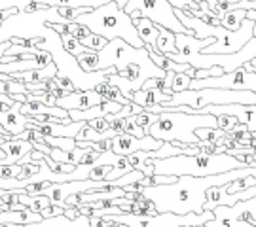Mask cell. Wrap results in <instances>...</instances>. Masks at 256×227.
I'll return each instance as SVG.
<instances>
[{"instance_id": "obj_1", "label": "cell", "mask_w": 256, "mask_h": 227, "mask_svg": "<svg viewBox=\"0 0 256 227\" xmlns=\"http://www.w3.org/2000/svg\"><path fill=\"white\" fill-rule=\"evenodd\" d=\"M247 176L256 178V167H243L234 169L228 173L212 174V176H178L173 184H162V186H148L140 188V193L154 203L156 212H173V214H202L203 205L207 201V191L216 186H226L230 182L241 180Z\"/></svg>"}, {"instance_id": "obj_2", "label": "cell", "mask_w": 256, "mask_h": 227, "mask_svg": "<svg viewBox=\"0 0 256 227\" xmlns=\"http://www.w3.org/2000/svg\"><path fill=\"white\" fill-rule=\"evenodd\" d=\"M146 163L154 167V174L160 176H212V174H222L234 171V169H243L239 159L232 157L228 154H212V155H173L167 159H148Z\"/></svg>"}, {"instance_id": "obj_3", "label": "cell", "mask_w": 256, "mask_h": 227, "mask_svg": "<svg viewBox=\"0 0 256 227\" xmlns=\"http://www.w3.org/2000/svg\"><path fill=\"white\" fill-rule=\"evenodd\" d=\"M76 23L88 27L90 32L102 36L106 42L114 40V38H122L124 42H128L133 47H144L142 40L138 38L137 27L133 25V19L129 17V13H126L124 9H120L112 0L101 8L80 15L76 19Z\"/></svg>"}, {"instance_id": "obj_4", "label": "cell", "mask_w": 256, "mask_h": 227, "mask_svg": "<svg viewBox=\"0 0 256 227\" xmlns=\"http://www.w3.org/2000/svg\"><path fill=\"white\" fill-rule=\"evenodd\" d=\"M202 127L216 129V118L210 116V114L165 112V114H160V119L152 127H148L146 135L154 136L162 142L196 146L200 142L198 136H196V131Z\"/></svg>"}, {"instance_id": "obj_5", "label": "cell", "mask_w": 256, "mask_h": 227, "mask_svg": "<svg viewBox=\"0 0 256 227\" xmlns=\"http://www.w3.org/2000/svg\"><path fill=\"white\" fill-rule=\"evenodd\" d=\"M138 9L142 17L150 19L154 25L167 28L174 34H192L188 28L174 15V8L169 4V0H129L128 6L124 8L126 13H131ZM194 36V34H192Z\"/></svg>"}, {"instance_id": "obj_6", "label": "cell", "mask_w": 256, "mask_h": 227, "mask_svg": "<svg viewBox=\"0 0 256 227\" xmlns=\"http://www.w3.org/2000/svg\"><path fill=\"white\" fill-rule=\"evenodd\" d=\"M146 61H152L146 47H133L122 38L110 40L101 51H97V70H106L110 66L122 70L129 63H146Z\"/></svg>"}, {"instance_id": "obj_7", "label": "cell", "mask_w": 256, "mask_h": 227, "mask_svg": "<svg viewBox=\"0 0 256 227\" xmlns=\"http://www.w3.org/2000/svg\"><path fill=\"white\" fill-rule=\"evenodd\" d=\"M252 28H254V21L245 19L239 30H228L222 25L220 27H212L210 36L214 38V44L203 47L200 53L203 55H228L238 53L239 49H243V45L247 44L252 36Z\"/></svg>"}, {"instance_id": "obj_8", "label": "cell", "mask_w": 256, "mask_h": 227, "mask_svg": "<svg viewBox=\"0 0 256 227\" xmlns=\"http://www.w3.org/2000/svg\"><path fill=\"white\" fill-rule=\"evenodd\" d=\"M196 93H198V108H205V106H224V104H247V106H256V93H252V91L198 89Z\"/></svg>"}, {"instance_id": "obj_9", "label": "cell", "mask_w": 256, "mask_h": 227, "mask_svg": "<svg viewBox=\"0 0 256 227\" xmlns=\"http://www.w3.org/2000/svg\"><path fill=\"white\" fill-rule=\"evenodd\" d=\"M164 146L162 140H158L154 136H142V138H137V136L131 135H116L112 138V152L116 155H122V157H128V155L135 154V152H158L160 148Z\"/></svg>"}, {"instance_id": "obj_10", "label": "cell", "mask_w": 256, "mask_h": 227, "mask_svg": "<svg viewBox=\"0 0 256 227\" xmlns=\"http://www.w3.org/2000/svg\"><path fill=\"white\" fill-rule=\"evenodd\" d=\"M54 63V57L46 49H38L32 55H21L16 57L12 63H0V72L2 74H14V72H28V70H40L46 68L48 64Z\"/></svg>"}, {"instance_id": "obj_11", "label": "cell", "mask_w": 256, "mask_h": 227, "mask_svg": "<svg viewBox=\"0 0 256 227\" xmlns=\"http://www.w3.org/2000/svg\"><path fill=\"white\" fill-rule=\"evenodd\" d=\"M102 99L97 91H74L68 93L61 99H57V106H61L63 110L70 112V110H88L95 106V104H101Z\"/></svg>"}, {"instance_id": "obj_12", "label": "cell", "mask_w": 256, "mask_h": 227, "mask_svg": "<svg viewBox=\"0 0 256 227\" xmlns=\"http://www.w3.org/2000/svg\"><path fill=\"white\" fill-rule=\"evenodd\" d=\"M19 110H21V102H14V106L8 112H0V127L12 136H18L23 131H27L30 123V118L23 116Z\"/></svg>"}, {"instance_id": "obj_13", "label": "cell", "mask_w": 256, "mask_h": 227, "mask_svg": "<svg viewBox=\"0 0 256 227\" xmlns=\"http://www.w3.org/2000/svg\"><path fill=\"white\" fill-rule=\"evenodd\" d=\"M126 104H120V102H110V100H102L101 104H95L88 110H70L68 112V118L72 121H92V119L106 118L108 114H116L124 108Z\"/></svg>"}, {"instance_id": "obj_14", "label": "cell", "mask_w": 256, "mask_h": 227, "mask_svg": "<svg viewBox=\"0 0 256 227\" xmlns=\"http://www.w3.org/2000/svg\"><path fill=\"white\" fill-rule=\"evenodd\" d=\"M88 123L86 121H72L68 125L63 123H28V131H40L42 135L48 136H66V138H74Z\"/></svg>"}, {"instance_id": "obj_15", "label": "cell", "mask_w": 256, "mask_h": 227, "mask_svg": "<svg viewBox=\"0 0 256 227\" xmlns=\"http://www.w3.org/2000/svg\"><path fill=\"white\" fill-rule=\"evenodd\" d=\"M19 112H21L23 116H28V118L46 116V118L70 119L66 110H63L61 106H50V104H44V102H25V104H21V110H19Z\"/></svg>"}, {"instance_id": "obj_16", "label": "cell", "mask_w": 256, "mask_h": 227, "mask_svg": "<svg viewBox=\"0 0 256 227\" xmlns=\"http://www.w3.org/2000/svg\"><path fill=\"white\" fill-rule=\"evenodd\" d=\"M169 100H171V95H169V93H164V91H158V89H138L137 93H133V97H131V102L142 106L144 110H148L150 106H156V104L169 102Z\"/></svg>"}, {"instance_id": "obj_17", "label": "cell", "mask_w": 256, "mask_h": 227, "mask_svg": "<svg viewBox=\"0 0 256 227\" xmlns=\"http://www.w3.org/2000/svg\"><path fill=\"white\" fill-rule=\"evenodd\" d=\"M18 227H92L90 226V216H78L76 220H68L64 214L55 216V218L40 220L36 224H27V226Z\"/></svg>"}, {"instance_id": "obj_18", "label": "cell", "mask_w": 256, "mask_h": 227, "mask_svg": "<svg viewBox=\"0 0 256 227\" xmlns=\"http://www.w3.org/2000/svg\"><path fill=\"white\" fill-rule=\"evenodd\" d=\"M212 214H214V218L207 222L205 227H256L248 222L234 218L228 207H216V209H212Z\"/></svg>"}, {"instance_id": "obj_19", "label": "cell", "mask_w": 256, "mask_h": 227, "mask_svg": "<svg viewBox=\"0 0 256 227\" xmlns=\"http://www.w3.org/2000/svg\"><path fill=\"white\" fill-rule=\"evenodd\" d=\"M18 201L25 207V209L32 210V212H38V214L52 205L46 195H28L25 190H19Z\"/></svg>"}, {"instance_id": "obj_20", "label": "cell", "mask_w": 256, "mask_h": 227, "mask_svg": "<svg viewBox=\"0 0 256 227\" xmlns=\"http://www.w3.org/2000/svg\"><path fill=\"white\" fill-rule=\"evenodd\" d=\"M156 51H158L160 55L176 53V40H174V32L160 27V36H158V40H156Z\"/></svg>"}, {"instance_id": "obj_21", "label": "cell", "mask_w": 256, "mask_h": 227, "mask_svg": "<svg viewBox=\"0 0 256 227\" xmlns=\"http://www.w3.org/2000/svg\"><path fill=\"white\" fill-rule=\"evenodd\" d=\"M247 19V9H230L220 17V25L228 30H239Z\"/></svg>"}, {"instance_id": "obj_22", "label": "cell", "mask_w": 256, "mask_h": 227, "mask_svg": "<svg viewBox=\"0 0 256 227\" xmlns=\"http://www.w3.org/2000/svg\"><path fill=\"white\" fill-rule=\"evenodd\" d=\"M93 91H97L99 95H101V99L102 100H110V102H120V104H129L131 100H128L124 95H122V91L116 87V85H110V83L106 82H102L99 83L97 87Z\"/></svg>"}, {"instance_id": "obj_23", "label": "cell", "mask_w": 256, "mask_h": 227, "mask_svg": "<svg viewBox=\"0 0 256 227\" xmlns=\"http://www.w3.org/2000/svg\"><path fill=\"white\" fill-rule=\"evenodd\" d=\"M59 38H61V45H63V49L68 55H72V57H78V55L90 51L86 45L80 44V40H76V38H74L72 34H68V32H61Z\"/></svg>"}, {"instance_id": "obj_24", "label": "cell", "mask_w": 256, "mask_h": 227, "mask_svg": "<svg viewBox=\"0 0 256 227\" xmlns=\"http://www.w3.org/2000/svg\"><path fill=\"white\" fill-rule=\"evenodd\" d=\"M129 214H137V216H154V214H158V212H156L154 203L148 199V197H144V195H140V199L131 203Z\"/></svg>"}, {"instance_id": "obj_25", "label": "cell", "mask_w": 256, "mask_h": 227, "mask_svg": "<svg viewBox=\"0 0 256 227\" xmlns=\"http://www.w3.org/2000/svg\"><path fill=\"white\" fill-rule=\"evenodd\" d=\"M40 133V131H38ZM44 144H48L50 148H57L63 152H72L76 148V140L74 138H66V136H48L44 135Z\"/></svg>"}, {"instance_id": "obj_26", "label": "cell", "mask_w": 256, "mask_h": 227, "mask_svg": "<svg viewBox=\"0 0 256 227\" xmlns=\"http://www.w3.org/2000/svg\"><path fill=\"white\" fill-rule=\"evenodd\" d=\"M74 140L76 142H101V140H108V138L104 136V133H97L95 129L86 125L78 135L74 136Z\"/></svg>"}, {"instance_id": "obj_27", "label": "cell", "mask_w": 256, "mask_h": 227, "mask_svg": "<svg viewBox=\"0 0 256 227\" xmlns=\"http://www.w3.org/2000/svg\"><path fill=\"white\" fill-rule=\"evenodd\" d=\"M124 133L131 136H137V138L146 136V131L140 127V125H137V121L133 119V116H129V118L124 119Z\"/></svg>"}, {"instance_id": "obj_28", "label": "cell", "mask_w": 256, "mask_h": 227, "mask_svg": "<svg viewBox=\"0 0 256 227\" xmlns=\"http://www.w3.org/2000/svg\"><path fill=\"white\" fill-rule=\"evenodd\" d=\"M133 119L137 121V125H140V127L144 129V131H148V127H152L156 121L160 119V114H152V112H140V114H137V116H133Z\"/></svg>"}, {"instance_id": "obj_29", "label": "cell", "mask_w": 256, "mask_h": 227, "mask_svg": "<svg viewBox=\"0 0 256 227\" xmlns=\"http://www.w3.org/2000/svg\"><path fill=\"white\" fill-rule=\"evenodd\" d=\"M190 83H192V78H190V76H188L186 72L174 74L171 89H173V93H178V91H186V89H190Z\"/></svg>"}, {"instance_id": "obj_30", "label": "cell", "mask_w": 256, "mask_h": 227, "mask_svg": "<svg viewBox=\"0 0 256 227\" xmlns=\"http://www.w3.org/2000/svg\"><path fill=\"white\" fill-rule=\"evenodd\" d=\"M80 44L86 45L90 51H101L102 47L108 44V42H106L102 36H97V34H93V32H92V36H88L86 40H82Z\"/></svg>"}, {"instance_id": "obj_31", "label": "cell", "mask_w": 256, "mask_h": 227, "mask_svg": "<svg viewBox=\"0 0 256 227\" xmlns=\"http://www.w3.org/2000/svg\"><path fill=\"white\" fill-rule=\"evenodd\" d=\"M169 4L174 9H182V11H194V13L200 11V2L194 0H169Z\"/></svg>"}, {"instance_id": "obj_32", "label": "cell", "mask_w": 256, "mask_h": 227, "mask_svg": "<svg viewBox=\"0 0 256 227\" xmlns=\"http://www.w3.org/2000/svg\"><path fill=\"white\" fill-rule=\"evenodd\" d=\"M238 123H239L238 119L232 118V116H218L216 118V129H220L222 133H230Z\"/></svg>"}, {"instance_id": "obj_33", "label": "cell", "mask_w": 256, "mask_h": 227, "mask_svg": "<svg viewBox=\"0 0 256 227\" xmlns=\"http://www.w3.org/2000/svg\"><path fill=\"white\" fill-rule=\"evenodd\" d=\"M55 82H57V85L61 87V91H63L64 95H68V93H74V91H78L76 89V85L72 83V80L68 78V76H63V74H57L54 78Z\"/></svg>"}, {"instance_id": "obj_34", "label": "cell", "mask_w": 256, "mask_h": 227, "mask_svg": "<svg viewBox=\"0 0 256 227\" xmlns=\"http://www.w3.org/2000/svg\"><path fill=\"white\" fill-rule=\"evenodd\" d=\"M30 2L46 4L48 8H54V6H72V8H82V6H80V0H30Z\"/></svg>"}, {"instance_id": "obj_35", "label": "cell", "mask_w": 256, "mask_h": 227, "mask_svg": "<svg viewBox=\"0 0 256 227\" xmlns=\"http://www.w3.org/2000/svg\"><path fill=\"white\" fill-rule=\"evenodd\" d=\"M38 173V165L36 163H21V174H19V180H27L32 174Z\"/></svg>"}, {"instance_id": "obj_36", "label": "cell", "mask_w": 256, "mask_h": 227, "mask_svg": "<svg viewBox=\"0 0 256 227\" xmlns=\"http://www.w3.org/2000/svg\"><path fill=\"white\" fill-rule=\"evenodd\" d=\"M88 127L95 129L97 133H106V131L110 129V123L104 118H99V119H92V121H88Z\"/></svg>"}, {"instance_id": "obj_37", "label": "cell", "mask_w": 256, "mask_h": 227, "mask_svg": "<svg viewBox=\"0 0 256 227\" xmlns=\"http://www.w3.org/2000/svg\"><path fill=\"white\" fill-rule=\"evenodd\" d=\"M108 220L104 216H90V226L92 227H106Z\"/></svg>"}, {"instance_id": "obj_38", "label": "cell", "mask_w": 256, "mask_h": 227, "mask_svg": "<svg viewBox=\"0 0 256 227\" xmlns=\"http://www.w3.org/2000/svg\"><path fill=\"white\" fill-rule=\"evenodd\" d=\"M44 9H48L46 4H40V2H30L27 8H25V11H27V13H34V11H44Z\"/></svg>"}, {"instance_id": "obj_39", "label": "cell", "mask_w": 256, "mask_h": 227, "mask_svg": "<svg viewBox=\"0 0 256 227\" xmlns=\"http://www.w3.org/2000/svg\"><path fill=\"white\" fill-rule=\"evenodd\" d=\"M110 129L116 131L118 135H122V133H124V119H114V121H110Z\"/></svg>"}, {"instance_id": "obj_40", "label": "cell", "mask_w": 256, "mask_h": 227, "mask_svg": "<svg viewBox=\"0 0 256 227\" xmlns=\"http://www.w3.org/2000/svg\"><path fill=\"white\" fill-rule=\"evenodd\" d=\"M10 15H18V8L2 9V11H0V25H2V21H4V19H8Z\"/></svg>"}, {"instance_id": "obj_41", "label": "cell", "mask_w": 256, "mask_h": 227, "mask_svg": "<svg viewBox=\"0 0 256 227\" xmlns=\"http://www.w3.org/2000/svg\"><path fill=\"white\" fill-rule=\"evenodd\" d=\"M74 169H76V165H70V163H59V173H63V174H70V173H74Z\"/></svg>"}, {"instance_id": "obj_42", "label": "cell", "mask_w": 256, "mask_h": 227, "mask_svg": "<svg viewBox=\"0 0 256 227\" xmlns=\"http://www.w3.org/2000/svg\"><path fill=\"white\" fill-rule=\"evenodd\" d=\"M63 214H64V216H66L68 220H76L78 216H82V214H80V210H78V209H64Z\"/></svg>"}, {"instance_id": "obj_43", "label": "cell", "mask_w": 256, "mask_h": 227, "mask_svg": "<svg viewBox=\"0 0 256 227\" xmlns=\"http://www.w3.org/2000/svg\"><path fill=\"white\" fill-rule=\"evenodd\" d=\"M10 45H12V42H2V44H0V59L6 55V51L10 49Z\"/></svg>"}, {"instance_id": "obj_44", "label": "cell", "mask_w": 256, "mask_h": 227, "mask_svg": "<svg viewBox=\"0 0 256 227\" xmlns=\"http://www.w3.org/2000/svg\"><path fill=\"white\" fill-rule=\"evenodd\" d=\"M0 102H4V104H14L16 100L12 99L10 95H2V93H0Z\"/></svg>"}, {"instance_id": "obj_45", "label": "cell", "mask_w": 256, "mask_h": 227, "mask_svg": "<svg viewBox=\"0 0 256 227\" xmlns=\"http://www.w3.org/2000/svg\"><path fill=\"white\" fill-rule=\"evenodd\" d=\"M112 2H114V4H116V6H118L120 9H124L126 6H128L129 0H112Z\"/></svg>"}, {"instance_id": "obj_46", "label": "cell", "mask_w": 256, "mask_h": 227, "mask_svg": "<svg viewBox=\"0 0 256 227\" xmlns=\"http://www.w3.org/2000/svg\"><path fill=\"white\" fill-rule=\"evenodd\" d=\"M0 135L4 136V140H14V136L10 135V133H6V131H4L2 127H0Z\"/></svg>"}, {"instance_id": "obj_47", "label": "cell", "mask_w": 256, "mask_h": 227, "mask_svg": "<svg viewBox=\"0 0 256 227\" xmlns=\"http://www.w3.org/2000/svg\"><path fill=\"white\" fill-rule=\"evenodd\" d=\"M202 2H205V4H209V8L212 9V6H214V4L218 2V0H202Z\"/></svg>"}, {"instance_id": "obj_48", "label": "cell", "mask_w": 256, "mask_h": 227, "mask_svg": "<svg viewBox=\"0 0 256 227\" xmlns=\"http://www.w3.org/2000/svg\"><path fill=\"white\" fill-rule=\"evenodd\" d=\"M4 157H6V154H4L2 150H0V159H4Z\"/></svg>"}, {"instance_id": "obj_49", "label": "cell", "mask_w": 256, "mask_h": 227, "mask_svg": "<svg viewBox=\"0 0 256 227\" xmlns=\"http://www.w3.org/2000/svg\"><path fill=\"white\" fill-rule=\"evenodd\" d=\"M194 2H200V0H194Z\"/></svg>"}]
</instances>
